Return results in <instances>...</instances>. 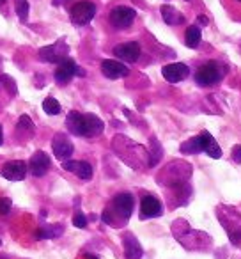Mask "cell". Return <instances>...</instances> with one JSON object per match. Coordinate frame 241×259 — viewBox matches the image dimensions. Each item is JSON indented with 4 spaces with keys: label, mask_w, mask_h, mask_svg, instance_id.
I'll use <instances>...</instances> for the list:
<instances>
[{
    "label": "cell",
    "mask_w": 241,
    "mask_h": 259,
    "mask_svg": "<svg viewBox=\"0 0 241 259\" xmlns=\"http://www.w3.org/2000/svg\"><path fill=\"white\" fill-rule=\"evenodd\" d=\"M135 208V199L131 194L123 192V194H117L114 199L110 201V204L105 208L103 211V222L108 226H124V224L130 220L131 213Z\"/></svg>",
    "instance_id": "1"
},
{
    "label": "cell",
    "mask_w": 241,
    "mask_h": 259,
    "mask_svg": "<svg viewBox=\"0 0 241 259\" xmlns=\"http://www.w3.org/2000/svg\"><path fill=\"white\" fill-rule=\"evenodd\" d=\"M191 176V165L186 162H181V160H174L170 162L165 169L160 172L158 181L162 185L169 188L179 187V185L186 183V180Z\"/></svg>",
    "instance_id": "2"
},
{
    "label": "cell",
    "mask_w": 241,
    "mask_h": 259,
    "mask_svg": "<svg viewBox=\"0 0 241 259\" xmlns=\"http://www.w3.org/2000/svg\"><path fill=\"white\" fill-rule=\"evenodd\" d=\"M218 213V220L222 227L227 231L230 243L239 245L241 243V213L237 209L230 208V206H220L216 209Z\"/></svg>",
    "instance_id": "3"
},
{
    "label": "cell",
    "mask_w": 241,
    "mask_h": 259,
    "mask_svg": "<svg viewBox=\"0 0 241 259\" xmlns=\"http://www.w3.org/2000/svg\"><path fill=\"white\" fill-rule=\"evenodd\" d=\"M223 75H225V68L220 62L209 61L195 71V82L201 87H213L222 82Z\"/></svg>",
    "instance_id": "4"
},
{
    "label": "cell",
    "mask_w": 241,
    "mask_h": 259,
    "mask_svg": "<svg viewBox=\"0 0 241 259\" xmlns=\"http://www.w3.org/2000/svg\"><path fill=\"white\" fill-rule=\"evenodd\" d=\"M103 130H105V122L96 114H82L78 119V126H76L75 135L92 139L103 134Z\"/></svg>",
    "instance_id": "5"
},
{
    "label": "cell",
    "mask_w": 241,
    "mask_h": 259,
    "mask_svg": "<svg viewBox=\"0 0 241 259\" xmlns=\"http://www.w3.org/2000/svg\"><path fill=\"white\" fill-rule=\"evenodd\" d=\"M96 16V4L89 2V0H80L69 9V18L75 25L83 27L87 23L92 22V18Z\"/></svg>",
    "instance_id": "6"
},
{
    "label": "cell",
    "mask_w": 241,
    "mask_h": 259,
    "mask_svg": "<svg viewBox=\"0 0 241 259\" xmlns=\"http://www.w3.org/2000/svg\"><path fill=\"white\" fill-rule=\"evenodd\" d=\"M137 18V11L133 8H128V6H117L110 11L108 15V22L114 29L117 30H123V29H128L131 23L135 22Z\"/></svg>",
    "instance_id": "7"
},
{
    "label": "cell",
    "mask_w": 241,
    "mask_h": 259,
    "mask_svg": "<svg viewBox=\"0 0 241 259\" xmlns=\"http://www.w3.org/2000/svg\"><path fill=\"white\" fill-rule=\"evenodd\" d=\"M83 76L85 75V71H83L82 68H78L76 66V62L73 61V59L66 57L62 59L61 62L57 64V69H55V82L61 83V85H66V83H69L73 80V76Z\"/></svg>",
    "instance_id": "8"
},
{
    "label": "cell",
    "mask_w": 241,
    "mask_h": 259,
    "mask_svg": "<svg viewBox=\"0 0 241 259\" xmlns=\"http://www.w3.org/2000/svg\"><path fill=\"white\" fill-rule=\"evenodd\" d=\"M68 52H69V48H68V45H66V41L64 39H59L57 43L39 48L37 55H39V59L43 62H50V64H59V62H61L62 59L68 57Z\"/></svg>",
    "instance_id": "9"
},
{
    "label": "cell",
    "mask_w": 241,
    "mask_h": 259,
    "mask_svg": "<svg viewBox=\"0 0 241 259\" xmlns=\"http://www.w3.org/2000/svg\"><path fill=\"white\" fill-rule=\"evenodd\" d=\"M162 215H163V206L160 202V199L151 194L144 195L140 201V219L148 220V219H156V217H162Z\"/></svg>",
    "instance_id": "10"
},
{
    "label": "cell",
    "mask_w": 241,
    "mask_h": 259,
    "mask_svg": "<svg viewBox=\"0 0 241 259\" xmlns=\"http://www.w3.org/2000/svg\"><path fill=\"white\" fill-rule=\"evenodd\" d=\"M142 54V48L137 41H128V43H121L114 48V55L121 59L123 62H137Z\"/></svg>",
    "instance_id": "11"
},
{
    "label": "cell",
    "mask_w": 241,
    "mask_h": 259,
    "mask_svg": "<svg viewBox=\"0 0 241 259\" xmlns=\"http://www.w3.org/2000/svg\"><path fill=\"white\" fill-rule=\"evenodd\" d=\"M162 75L167 82L177 83V82H183L186 76H190V68L186 64H183V62H172V64L163 66Z\"/></svg>",
    "instance_id": "12"
},
{
    "label": "cell",
    "mask_w": 241,
    "mask_h": 259,
    "mask_svg": "<svg viewBox=\"0 0 241 259\" xmlns=\"http://www.w3.org/2000/svg\"><path fill=\"white\" fill-rule=\"evenodd\" d=\"M27 170H29V167H27V163L23 160H13V162L4 163L0 174L9 181H22L25 180Z\"/></svg>",
    "instance_id": "13"
},
{
    "label": "cell",
    "mask_w": 241,
    "mask_h": 259,
    "mask_svg": "<svg viewBox=\"0 0 241 259\" xmlns=\"http://www.w3.org/2000/svg\"><path fill=\"white\" fill-rule=\"evenodd\" d=\"M50 165H52L50 156H48L44 151H36L32 156H30L29 165H27V167H29V170H30V174H32V176L41 178V176H44V174L48 172Z\"/></svg>",
    "instance_id": "14"
},
{
    "label": "cell",
    "mask_w": 241,
    "mask_h": 259,
    "mask_svg": "<svg viewBox=\"0 0 241 259\" xmlns=\"http://www.w3.org/2000/svg\"><path fill=\"white\" fill-rule=\"evenodd\" d=\"M101 73H103L107 78L110 80H117V78H124V76L130 75V68L126 64L114 59H107V61L101 62Z\"/></svg>",
    "instance_id": "15"
},
{
    "label": "cell",
    "mask_w": 241,
    "mask_h": 259,
    "mask_svg": "<svg viewBox=\"0 0 241 259\" xmlns=\"http://www.w3.org/2000/svg\"><path fill=\"white\" fill-rule=\"evenodd\" d=\"M52 149H54L55 158L59 160H68L73 155L75 148H73V142L69 141V137L66 134H57L52 141Z\"/></svg>",
    "instance_id": "16"
},
{
    "label": "cell",
    "mask_w": 241,
    "mask_h": 259,
    "mask_svg": "<svg viewBox=\"0 0 241 259\" xmlns=\"http://www.w3.org/2000/svg\"><path fill=\"white\" fill-rule=\"evenodd\" d=\"M62 169L68 170V172H75L83 181H89L94 174L92 165L89 162H83V160H64L62 162Z\"/></svg>",
    "instance_id": "17"
},
{
    "label": "cell",
    "mask_w": 241,
    "mask_h": 259,
    "mask_svg": "<svg viewBox=\"0 0 241 259\" xmlns=\"http://www.w3.org/2000/svg\"><path fill=\"white\" fill-rule=\"evenodd\" d=\"M123 247H124V257L126 259H140L142 254H144L140 241L131 233L123 234Z\"/></svg>",
    "instance_id": "18"
},
{
    "label": "cell",
    "mask_w": 241,
    "mask_h": 259,
    "mask_svg": "<svg viewBox=\"0 0 241 259\" xmlns=\"http://www.w3.org/2000/svg\"><path fill=\"white\" fill-rule=\"evenodd\" d=\"M199 137H201V141H202V153H208V155L215 160L222 156V148H220L218 142L215 141V137H213L209 132H202Z\"/></svg>",
    "instance_id": "19"
},
{
    "label": "cell",
    "mask_w": 241,
    "mask_h": 259,
    "mask_svg": "<svg viewBox=\"0 0 241 259\" xmlns=\"http://www.w3.org/2000/svg\"><path fill=\"white\" fill-rule=\"evenodd\" d=\"M64 233V226L62 224H50V226H43L36 229V240H52V238H59Z\"/></svg>",
    "instance_id": "20"
},
{
    "label": "cell",
    "mask_w": 241,
    "mask_h": 259,
    "mask_svg": "<svg viewBox=\"0 0 241 259\" xmlns=\"http://www.w3.org/2000/svg\"><path fill=\"white\" fill-rule=\"evenodd\" d=\"M160 13H162V18L167 25H181V23H184V16L172 6H162Z\"/></svg>",
    "instance_id": "21"
},
{
    "label": "cell",
    "mask_w": 241,
    "mask_h": 259,
    "mask_svg": "<svg viewBox=\"0 0 241 259\" xmlns=\"http://www.w3.org/2000/svg\"><path fill=\"white\" fill-rule=\"evenodd\" d=\"M162 156H163V149H162V146H160L158 139L151 137V141H149V149H148V167L158 165Z\"/></svg>",
    "instance_id": "22"
},
{
    "label": "cell",
    "mask_w": 241,
    "mask_h": 259,
    "mask_svg": "<svg viewBox=\"0 0 241 259\" xmlns=\"http://www.w3.org/2000/svg\"><path fill=\"white\" fill-rule=\"evenodd\" d=\"M202 41V32L199 25H190L184 32V45L188 48H197Z\"/></svg>",
    "instance_id": "23"
},
{
    "label": "cell",
    "mask_w": 241,
    "mask_h": 259,
    "mask_svg": "<svg viewBox=\"0 0 241 259\" xmlns=\"http://www.w3.org/2000/svg\"><path fill=\"white\" fill-rule=\"evenodd\" d=\"M181 153H184V155H199V153H202V141L201 137H194L190 139V141L183 142L181 144Z\"/></svg>",
    "instance_id": "24"
},
{
    "label": "cell",
    "mask_w": 241,
    "mask_h": 259,
    "mask_svg": "<svg viewBox=\"0 0 241 259\" xmlns=\"http://www.w3.org/2000/svg\"><path fill=\"white\" fill-rule=\"evenodd\" d=\"M15 9H16V15H18L20 22L25 23L27 20H29V11H30L29 0H15Z\"/></svg>",
    "instance_id": "25"
},
{
    "label": "cell",
    "mask_w": 241,
    "mask_h": 259,
    "mask_svg": "<svg viewBox=\"0 0 241 259\" xmlns=\"http://www.w3.org/2000/svg\"><path fill=\"white\" fill-rule=\"evenodd\" d=\"M43 110L46 112L48 115H57V114H61V103H59L55 98L48 96V98H44V101H43Z\"/></svg>",
    "instance_id": "26"
},
{
    "label": "cell",
    "mask_w": 241,
    "mask_h": 259,
    "mask_svg": "<svg viewBox=\"0 0 241 259\" xmlns=\"http://www.w3.org/2000/svg\"><path fill=\"white\" fill-rule=\"evenodd\" d=\"M16 130H18L20 134H23V132H27V134H34L32 119H30L29 115H22V117L18 119V126H16Z\"/></svg>",
    "instance_id": "27"
},
{
    "label": "cell",
    "mask_w": 241,
    "mask_h": 259,
    "mask_svg": "<svg viewBox=\"0 0 241 259\" xmlns=\"http://www.w3.org/2000/svg\"><path fill=\"white\" fill-rule=\"evenodd\" d=\"M0 83H4V87L9 91V93L13 94V96H16V93H18V87H16L15 80L11 78V76L8 75H0Z\"/></svg>",
    "instance_id": "28"
},
{
    "label": "cell",
    "mask_w": 241,
    "mask_h": 259,
    "mask_svg": "<svg viewBox=\"0 0 241 259\" xmlns=\"http://www.w3.org/2000/svg\"><path fill=\"white\" fill-rule=\"evenodd\" d=\"M87 217L83 215L82 211H78V213H75V217H73V226L75 227H78V229H85L87 227Z\"/></svg>",
    "instance_id": "29"
},
{
    "label": "cell",
    "mask_w": 241,
    "mask_h": 259,
    "mask_svg": "<svg viewBox=\"0 0 241 259\" xmlns=\"http://www.w3.org/2000/svg\"><path fill=\"white\" fill-rule=\"evenodd\" d=\"M11 199L8 197H0V215H8L9 211H11Z\"/></svg>",
    "instance_id": "30"
},
{
    "label": "cell",
    "mask_w": 241,
    "mask_h": 259,
    "mask_svg": "<svg viewBox=\"0 0 241 259\" xmlns=\"http://www.w3.org/2000/svg\"><path fill=\"white\" fill-rule=\"evenodd\" d=\"M232 162H236V163H241V144H237V146H234L232 148Z\"/></svg>",
    "instance_id": "31"
},
{
    "label": "cell",
    "mask_w": 241,
    "mask_h": 259,
    "mask_svg": "<svg viewBox=\"0 0 241 259\" xmlns=\"http://www.w3.org/2000/svg\"><path fill=\"white\" fill-rule=\"evenodd\" d=\"M68 0H52V4L55 6V8H59V6H62V4H66Z\"/></svg>",
    "instance_id": "32"
},
{
    "label": "cell",
    "mask_w": 241,
    "mask_h": 259,
    "mask_svg": "<svg viewBox=\"0 0 241 259\" xmlns=\"http://www.w3.org/2000/svg\"><path fill=\"white\" fill-rule=\"evenodd\" d=\"M199 23H201V25H208L209 20L206 18V16H199Z\"/></svg>",
    "instance_id": "33"
},
{
    "label": "cell",
    "mask_w": 241,
    "mask_h": 259,
    "mask_svg": "<svg viewBox=\"0 0 241 259\" xmlns=\"http://www.w3.org/2000/svg\"><path fill=\"white\" fill-rule=\"evenodd\" d=\"M83 259H100V257L94 254H83Z\"/></svg>",
    "instance_id": "34"
},
{
    "label": "cell",
    "mask_w": 241,
    "mask_h": 259,
    "mask_svg": "<svg viewBox=\"0 0 241 259\" xmlns=\"http://www.w3.org/2000/svg\"><path fill=\"white\" fill-rule=\"evenodd\" d=\"M4 142V132H2V124H0V146Z\"/></svg>",
    "instance_id": "35"
},
{
    "label": "cell",
    "mask_w": 241,
    "mask_h": 259,
    "mask_svg": "<svg viewBox=\"0 0 241 259\" xmlns=\"http://www.w3.org/2000/svg\"><path fill=\"white\" fill-rule=\"evenodd\" d=\"M4 2H6V0H0V6H2V4H4Z\"/></svg>",
    "instance_id": "36"
},
{
    "label": "cell",
    "mask_w": 241,
    "mask_h": 259,
    "mask_svg": "<svg viewBox=\"0 0 241 259\" xmlns=\"http://www.w3.org/2000/svg\"><path fill=\"white\" fill-rule=\"evenodd\" d=\"M0 259H8V257H4V255H2V257H0Z\"/></svg>",
    "instance_id": "37"
},
{
    "label": "cell",
    "mask_w": 241,
    "mask_h": 259,
    "mask_svg": "<svg viewBox=\"0 0 241 259\" xmlns=\"http://www.w3.org/2000/svg\"><path fill=\"white\" fill-rule=\"evenodd\" d=\"M236 2H239V4H241V0H236Z\"/></svg>",
    "instance_id": "38"
},
{
    "label": "cell",
    "mask_w": 241,
    "mask_h": 259,
    "mask_svg": "<svg viewBox=\"0 0 241 259\" xmlns=\"http://www.w3.org/2000/svg\"><path fill=\"white\" fill-rule=\"evenodd\" d=\"M0 245H2V240H0Z\"/></svg>",
    "instance_id": "39"
},
{
    "label": "cell",
    "mask_w": 241,
    "mask_h": 259,
    "mask_svg": "<svg viewBox=\"0 0 241 259\" xmlns=\"http://www.w3.org/2000/svg\"><path fill=\"white\" fill-rule=\"evenodd\" d=\"M0 66H2V62H0Z\"/></svg>",
    "instance_id": "40"
}]
</instances>
